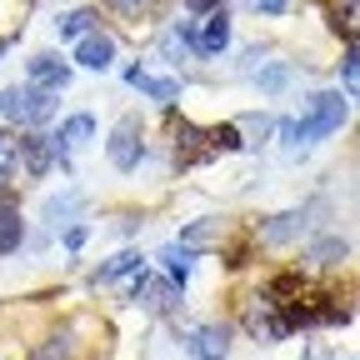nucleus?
<instances>
[{"label":"nucleus","mask_w":360,"mask_h":360,"mask_svg":"<svg viewBox=\"0 0 360 360\" xmlns=\"http://www.w3.org/2000/svg\"><path fill=\"white\" fill-rule=\"evenodd\" d=\"M105 160H110V170H120V175H135V170L146 165V120H141V110H125V115L110 125Z\"/></svg>","instance_id":"nucleus-5"},{"label":"nucleus","mask_w":360,"mask_h":360,"mask_svg":"<svg viewBox=\"0 0 360 360\" xmlns=\"http://www.w3.org/2000/svg\"><path fill=\"white\" fill-rule=\"evenodd\" d=\"M90 30H101V11H90V6L60 11V20H56V35H60V40H80V35H90Z\"/></svg>","instance_id":"nucleus-22"},{"label":"nucleus","mask_w":360,"mask_h":360,"mask_svg":"<svg viewBox=\"0 0 360 360\" xmlns=\"http://www.w3.org/2000/svg\"><path fill=\"white\" fill-rule=\"evenodd\" d=\"M85 240H90V220H75V225H65V231H60V245H65L70 255H75Z\"/></svg>","instance_id":"nucleus-26"},{"label":"nucleus","mask_w":360,"mask_h":360,"mask_svg":"<svg viewBox=\"0 0 360 360\" xmlns=\"http://www.w3.org/2000/svg\"><path fill=\"white\" fill-rule=\"evenodd\" d=\"M231 40H236V20H231L225 6L200 15V60H220L225 51H231Z\"/></svg>","instance_id":"nucleus-11"},{"label":"nucleus","mask_w":360,"mask_h":360,"mask_svg":"<svg viewBox=\"0 0 360 360\" xmlns=\"http://www.w3.org/2000/svg\"><path fill=\"white\" fill-rule=\"evenodd\" d=\"M321 210V200H310V205H295V210H281V215H270L255 225V240L260 245H295L310 236V215Z\"/></svg>","instance_id":"nucleus-7"},{"label":"nucleus","mask_w":360,"mask_h":360,"mask_svg":"<svg viewBox=\"0 0 360 360\" xmlns=\"http://www.w3.org/2000/svg\"><path fill=\"white\" fill-rule=\"evenodd\" d=\"M56 101L51 90H35V85H6L0 90V115H6L15 130H40L56 120Z\"/></svg>","instance_id":"nucleus-4"},{"label":"nucleus","mask_w":360,"mask_h":360,"mask_svg":"<svg viewBox=\"0 0 360 360\" xmlns=\"http://www.w3.org/2000/svg\"><path fill=\"white\" fill-rule=\"evenodd\" d=\"M155 260L165 265V276H170V281H175L180 290H186V285H191V276H195V260H200V255H195V250H186L180 240H165Z\"/></svg>","instance_id":"nucleus-20"},{"label":"nucleus","mask_w":360,"mask_h":360,"mask_svg":"<svg viewBox=\"0 0 360 360\" xmlns=\"http://www.w3.org/2000/svg\"><path fill=\"white\" fill-rule=\"evenodd\" d=\"M220 240H225V220H220V215L191 220L186 231H180V245L195 250V255H205V250H215V255H220Z\"/></svg>","instance_id":"nucleus-17"},{"label":"nucleus","mask_w":360,"mask_h":360,"mask_svg":"<svg viewBox=\"0 0 360 360\" xmlns=\"http://www.w3.org/2000/svg\"><path fill=\"white\" fill-rule=\"evenodd\" d=\"M20 170H25V180H45V175L56 170V146H51V135L20 130Z\"/></svg>","instance_id":"nucleus-12"},{"label":"nucleus","mask_w":360,"mask_h":360,"mask_svg":"<svg viewBox=\"0 0 360 360\" xmlns=\"http://www.w3.org/2000/svg\"><path fill=\"white\" fill-rule=\"evenodd\" d=\"M125 300L141 305L146 315H155V321H175L180 305H186V290H180L170 276H155V270H135L130 285H125Z\"/></svg>","instance_id":"nucleus-2"},{"label":"nucleus","mask_w":360,"mask_h":360,"mask_svg":"<svg viewBox=\"0 0 360 360\" xmlns=\"http://www.w3.org/2000/svg\"><path fill=\"white\" fill-rule=\"evenodd\" d=\"M96 115H90V110H75V115H65L56 130H51V146H56V165L70 175L75 170V150H85L90 141H96Z\"/></svg>","instance_id":"nucleus-6"},{"label":"nucleus","mask_w":360,"mask_h":360,"mask_svg":"<svg viewBox=\"0 0 360 360\" xmlns=\"http://www.w3.org/2000/svg\"><path fill=\"white\" fill-rule=\"evenodd\" d=\"M340 90L360 105V51H345L340 56Z\"/></svg>","instance_id":"nucleus-25"},{"label":"nucleus","mask_w":360,"mask_h":360,"mask_svg":"<svg viewBox=\"0 0 360 360\" xmlns=\"http://www.w3.org/2000/svg\"><path fill=\"white\" fill-rule=\"evenodd\" d=\"M295 125H300V150L330 141V135H340L350 125V96H345L340 85L335 90H310L305 105H300V115H295Z\"/></svg>","instance_id":"nucleus-1"},{"label":"nucleus","mask_w":360,"mask_h":360,"mask_svg":"<svg viewBox=\"0 0 360 360\" xmlns=\"http://www.w3.org/2000/svg\"><path fill=\"white\" fill-rule=\"evenodd\" d=\"M240 330H245L255 345H281V340H290L285 310H281V300L270 295L265 285L245 295V305H240Z\"/></svg>","instance_id":"nucleus-3"},{"label":"nucleus","mask_w":360,"mask_h":360,"mask_svg":"<svg viewBox=\"0 0 360 360\" xmlns=\"http://www.w3.org/2000/svg\"><path fill=\"white\" fill-rule=\"evenodd\" d=\"M220 6H231V0H180V11H186L191 20H200V15H210V11H220Z\"/></svg>","instance_id":"nucleus-29"},{"label":"nucleus","mask_w":360,"mask_h":360,"mask_svg":"<svg viewBox=\"0 0 360 360\" xmlns=\"http://www.w3.org/2000/svg\"><path fill=\"white\" fill-rule=\"evenodd\" d=\"M180 345H186L191 360H225V355H231V326H225V321L180 326Z\"/></svg>","instance_id":"nucleus-8"},{"label":"nucleus","mask_w":360,"mask_h":360,"mask_svg":"<svg viewBox=\"0 0 360 360\" xmlns=\"http://www.w3.org/2000/svg\"><path fill=\"white\" fill-rule=\"evenodd\" d=\"M75 65L105 75V70L115 65V35H110V30H90V35H80V40H75Z\"/></svg>","instance_id":"nucleus-13"},{"label":"nucleus","mask_w":360,"mask_h":360,"mask_svg":"<svg viewBox=\"0 0 360 360\" xmlns=\"http://www.w3.org/2000/svg\"><path fill=\"white\" fill-rule=\"evenodd\" d=\"M345 260H350V240H345L340 231L310 236V245H305V265H310V270H340Z\"/></svg>","instance_id":"nucleus-15"},{"label":"nucleus","mask_w":360,"mask_h":360,"mask_svg":"<svg viewBox=\"0 0 360 360\" xmlns=\"http://www.w3.org/2000/svg\"><path fill=\"white\" fill-rule=\"evenodd\" d=\"M70 60H60V56H51V51H40V56H30L25 60V85H35V90H51V96H60V90H70Z\"/></svg>","instance_id":"nucleus-10"},{"label":"nucleus","mask_w":360,"mask_h":360,"mask_svg":"<svg viewBox=\"0 0 360 360\" xmlns=\"http://www.w3.org/2000/svg\"><path fill=\"white\" fill-rule=\"evenodd\" d=\"M245 6H250L255 15H290L295 0H245Z\"/></svg>","instance_id":"nucleus-28"},{"label":"nucleus","mask_w":360,"mask_h":360,"mask_svg":"<svg viewBox=\"0 0 360 360\" xmlns=\"http://www.w3.org/2000/svg\"><path fill=\"white\" fill-rule=\"evenodd\" d=\"M276 135H281V146L295 155L300 150V125H295V115H285V120H276Z\"/></svg>","instance_id":"nucleus-27"},{"label":"nucleus","mask_w":360,"mask_h":360,"mask_svg":"<svg viewBox=\"0 0 360 360\" xmlns=\"http://www.w3.org/2000/svg\"><path fill=\"white\" fill-rule=\"evenodd\" d=\"M6 51H11V40H0V56H6Z\"/></svg>","instance_id":"nucleus-32"},{"label":"nucleus","mask_w":360,"mask_h":360,"mask_svg":"<svg viewBox=\"0 0 360 360\" xmlns=\"http://www.w3.org/2000/svg\"><path fill=\"white\" fill-rule=\"evenodd\" d=\"M30 360H75V326H60L56 335H45L30 350Z\"/></svg>","instance_id":"nucleus-23"},{"label":"nucleus","mask_w":360,"mask_h":360,"mask_svg":"<svg viewBox=\"0 0 360 360\" xmlns=\"http://www.w3.org/2000/svg\"><path fill=\"white\" fill-rule=\"evenodd\" d=\"M245 75H250V85L260 90V96H285V85H290L295 70H290V60H270V56H265V60L250 65Z\"/></svg>","instance_id":"nucleus-19"},{"label":"nucleus","mask_w":360,"mask_h":360,"mask_svg":"<svg viewBox=\"0 0 360 360\" xmlns=\"http://www.w3.org/2000/svg\"><path fill=\"white\" fill-rule=\"evenodd\" d=\"M20 180V130H0V195Z\"/></svg>","instance_id":"nucleus-21"},{"label":"nucleus","mask_w":360,"mask_h":360,"mask_svg":"<svg viewBox=\"0 0 360 360\" xmlns=\"http://www.w3.org/2000/svg\"><path fill=\"white\" fill-rule=\"evenodd\" d=\"M40 220L51 225V231H65V225L85 220V191L80 186H65L60 195H51V200L40 205Z\"/></svg>","instance_id":"nucleus-14"},{"label":"nucleus","mask_w":360,"mask_h":360,"mask_svg":"<svg viewBox=\"0 0 360 360\" xmlns=\"http://www.w3.org/2000/svg\"><path fill=\"white\" fill-rule=\"evenodd\" d=\"M110 6H115L120 15H130V20H135V15H141V11L150 6V0H110Z\"/></svg>","instance_id":"nucleus-31"},{"label":"nucleus","mask_w":360,"mask_h":360,"mask_svg":"<svg viewBox=\"0 0 360 360\" xmlns=\"http://www.w3.org/2000/svg\"><path fill=\"white\" fill-rule=\"evenodd\" d=\"M330 30H335L345 45L360 40V0H335V6H330Z\"/></svg>","instance_id":"nucleus-24"},{"label":"nucleus","mask_w":360,"mask_h":360,"mask_svg":"<svg viewBox=\"0 0 360 360\" xmlns=\"http://www.w3.org/2000/svg\"><path fill=\"white\" fill-rule=\"evenodd\" d=\"M135 270H146V255L125 245V250H115L105 265H96V270H90V285H96V290H101V285H115V281L135 276Z\"/></svg>","instance_id":"nucleus-18"},{"label":"nucleus","mask_w":360,"mask_h":360,"mask_svg":"<svg viewBox=\"0 0 360 360\" xmlns=\"http://www.w3.org/2000/svg\"><path fill=\"white\" fill-rule=\"evenodd\" d=\"M300 360H340V355H335V345H330V340H310V345L300 350Z\"/></svg>","instance_id":"nucleus-30"},{"label":"nucleus","mask_w":360,"mask_h":360,"mask_svg":"<svg viewBox=\"0 0 360 360\" xmlns=\"http://www.w3.org/2000/svg\"><path fill=\"white\" fill-rule=\"evenodd\" d=\"M125 85L141 90L146 101L165 105V110H175V101L186 96V80H180V75H155V70H146V65H125Z\"/></svg>","instance_id":"nucleus-9"},{"label":"nucleus","mask_w":360,"mask_h":360,"mask_svg":"<svg viewBox=\"0 0 360 360\" xmlns=\"http://www.w3.org/2000/svg\"><path fill=\"white\" fill-rule=\"evenodd\" d=\"M25 236H30V225L20 215V205L11 195H0V260L6 255H20L25 250Z\"/></svg>","instance_id":"nucleus-16"}]
</instances>
